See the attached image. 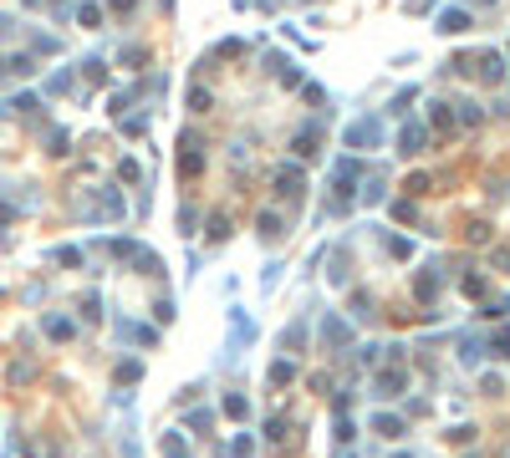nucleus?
Returning a JSON list of instances; mask_svg holds the SVG:
<instances>
[{
	"mask_svg": "<svg viewBox=\"0 0 510 458\" xmlns=\"http://www.w3.org/2000/svg\"><path fill=\"white\" fill-rule=\"evenodd\" d=\"M77 209L87 214V220H118V214H123V199H118L113 189H82Z\"/></svg>",
	"mask_w": 510,
	"mask_h": 458,
	"instance_id": "1",
	"label": "nucleus"
},
{
	"mask_svg": "<svg viewBox=\"0 0 510 458\" xmlns=\"http://www.w3.org/2000/svg\"><path fill=\"white\" fill-rule=\"evenodd\" d=\"M378 143H382V127H378L373 117H363V122L347 127V148H378Z\"/></svg>",
	"mask_w": 510,
	"mask_h": 458,
	"instance_id": "2",
	"label": "nucleus"
},
{
	"mask_svg": "<svg viewBox=\"0 0 510 458\" xmlns=\"http://www.w3.org/2000/svg\"><path fill=\"white\" fill-rule=\"evenodd\" d=\"M322 336H327L332 346H347V341H352V326H347L342 316H327V321H322Z\"/></svg>",
	"mask_w": 510,
	"mask_h": 458,
	"instance_id": "3",
	"label": "nucleus"
},
{
	"mask_svg": "<svg viewBox=\"0 0 510 458\" xmlns=\"http://www.w3.org/2000/svg\"><path fill=\"white\" fill-rule=\"evenodd\" d=\"M439 31H444V36L470 31V15H464V11H444V15H439Z\"/></svg>",
	"mask_w": 510,
	"mask_h": 458,
	"instance_id": "4",
	"label": "nucleus"
},
{
	"mask_svg": "<svg viewBox=\"0 0 510 458\" xmlns=\"http://www.w3.org/2000/svg\"><path fill=\"white\" fill-rule=\"evenodd\" d=\"M475 67H480V77H485V82H500V77H505V61H500L495 51H485V56L475 61Z\"/></svg>",
	"mask_w": 510,
	"mask_h": 458,
	"instance_id": "5",
	"label": "nucleus"
},
{
	"mask_svg": "<svg viewBox=\"0 0 510 458\" xmlns=\"http://www.w3.org/2000/svg\"><path fill=\"white\" fill-rule=\"evenodd\" d=\"M352 184H357V163H352V158H342V163H337V193L347 199V193H352Z\"/></svg>",
	"mask_w": 510,
	"mask_h": 458,
	"instance_id": "6",
	"label": "nucleus"
},
{
	"mask_svg": "<svg viewBox=\"0 0 510 458\" xmlns=\"http://www.w3.org/2000/svg\"><path fill=\"white\" fill-rule=\"evenodd\" d=\"M398 148H403V153H423V127L409 122V127H403V138H398Z\"/></svg>",
	"mask_w": 510,
	"mask_h": 458,
	"instance_id": "7",
	"label": "nucleus"
},
{
	"mask_svg": "<svg viewBox=\"0 0 510 458\" xmlns=\"http://www.w3.org/2000/svg\"><path fill=\"white\" fill-rule=\"evenodd\" d=\"M275 189L281 193H301V168H281L275 173Z\"/></svg>",
	"mask_w": 510,
	"mask_h": 458,
	"instance_id": "8",
	"label": "nucleus"
},
{
	"mask_svg": "<svg viewBox=\"0 0 510 458\" xmlns=\"http://www.w3.org/2000/svg\"><path fill=\"white\" fill-rule=\"evenodd\" d=\"M46 336H51V341H67V336H72V321H67V316H46Z\"/></svg>",
	"mask_w": 510,
	"mask_h": 458,
	"instance_id": "9",
	"label": "nucleus"
},
{
	"mask_svg": "<svg viewBox=\"0 0 510 458\" xmlns=\"http://www.w3.org/2000/svg\"><path fill=\"white\" fill-rule=\"evenodd\" d=\"M403 382H409L403 372H382V377H378V397H393V392H398Z\"/></svg>",
	"mask_w": 510,
	"mask_h": 458,
	"instance_id": "10",
	"label": "nucleus"
},
{
	"mask_svg": "<svg viewBox=\"0 0 510 458\" xmlns=\"http://www.w3.org/2000/svg\"><path fill=\"white\" fill-rule=\"evenodd\" d=\"M163 453H168V458H189V448H184L179 433H163Z\"/></svg>",
	"mask_w": 510,
	"mask_h": 458,
	"instance_id": "11",
	"label": "nucleus"
},
{
	"mask_svg": "<svg viewBox=\"0 0 510 458\" xmlns=\"http://www.w3.org/2000/svg\"><path fill=\"white\" fill-rule=\"evenodd\" d=\"M413 291H418V300H434V291H439V280H434V275H418V286H413Z\"/></svg>",
	"mask_w": 510,
	"mask_h": 458,
	"instance_id": "12",
	"label": "nucleus"
},
{
	"mask_svg": "<svg viewBox=\"0 0 510 458\" xmlns=\"http://www.w3.org/2000/svg\"><path fill=\"white\" fill-rule=\"evenodd\" d=\"M261 234H266V239H270V234H281V214H270V209H266V214H261Z\"/></svg>",
	"mask_w": 510,
	"mask_h": 458,
	"instance_id": "13",
	"label": "nucleus"
},
{
	"mask_svg": "<svg viewBox=\"0 0 510 458\" xmlns=\"http://www.w3.org/2000/svg\"><path fill=\"white\" fill-rule=\"evenodd\" d=\"M291 377H296L291 362H275V367H270V382H291Z\"/></svg>",
	"mask_w": 510,
	"mask_h": 458,
	"instance_id": "14",
	"label": "nucleus"
},
{
	"mask_svg": "<svg viewBox=\"0 0 510 458\" xmlns=\"http://www.w3.org/2000/svg\"><path fill=\"white\" fill-rule=\"evenodd\" d=\"M245 51V41H220V46H215V56H240Z\"/></svg>",
	"mask_w": 510,
	"mask_h": 458,
	"instance_id": "15",
	"label": "nucleus"
},
{
	"mask_svg": "<svg viewBox=\"0 0 510 458\" xmlns=\"http://www.w3.org/2000/svg\"><path fill=\"white\" fill-rule=\"evenodd\" d=\"M67 87H72V72H56V77L46 82V92H67Z\"/></svg>",
	"mask_w": 510,
	"mask_h": 458,
	"instance_id": "16",
	"label": "nucleus"
},
{
	"mask_svg": "<svg viewBox=\"0 0 510 458\" xmlns=\"http://www.w3.org/2000/svg\"><path fill=\"white\" fill-rule=\"evenodd\" d=\"M189 107H194V113H209V92H199V87H194V92H189Z\"/></svg>",
	"mask_w": 510,
	"mask_h": 458,
	"instance_id": "17",
	"label": "nucleus"
},
{
	"mask_svg": "<svg viewBox=\"0 0 510 458\" xmlns=\"http://www.w3.org/2000/svg\"><path fill=\"white\" fill-rule=\"evenodd\" d=\"M378 433H388V438H398V433H403V423H398V418H378Z\"/></svg>",
	"mask_w": 510,
	"mask_h": 458,
	"instance_id": "18",
	"label": "nucleus"
},
{
	"mask_svg": "<svg viewBox=\"0 0 510 458\" xmlns=\"http://www.w3.org/2000/svg\"><path fill=\"white\" fill-rule=\"evenodd\" d=\"M296 153H301V158H306V153H316V133H301V138H296Z\"/></svg>",
	"mask_w": 510,
	"mask_h": 458,
	"instance_id": "19",
	"label": "nucleus"
},
{
	"mask_svg": "<svg viewBox=\"0 0 510 458\" xmlns=\"http://www.w3.org/2000/svg\"><path fill=\"white\" fill-rule=\"evenodd\" d=\"M77 15H82V26H97V20H102V11H97V6H82Z\"/></svg>",
	"mask_w": 510,
	"mask_h": 458,
	"instance_id": "20",
	"label": "nucleus"
},
{
	"mask_svg": "<svg viewBox=\"0 0 510 458\" xmlns=\"http://www.w3.org/2000/svg\"><path fill=\"white\" fill-rule=\"evenodd\" d=\"M459 107H464L459 122H470V127H475V122H480V107H475V102H459Z\"/></svg>",
	"mask_w": 510,
	"mask_h": 458,
	"instance_id": "21",
	"label": "nucleus"
},
{
	"mask_svg": "<svg viewBox=\"0 0 510 458\" xmlns=\"http://www.w3.org/2000/svg\"><path fill=\"white\" fill-rule=\"evenodd\" d=\"M225 412L230 418H245V397H225Z\"/></svg>",
	"mask_w": 510,
	"mask_h": 458,
	"instance_id": "22",
	"label": "nucleus"
},
{
	"mask_svg": "<svg viewBox=\"0 0 510 458\" xmlns=\"http://www.w3.org/2000/svg\"><path fill=\"white\" fill-rule=\"evenodd\" d=\"M6 224H11V204H6V199H0V229H6Z\"/></svg>",
	"mask_w": 510,
	"mask_h": 458,
	"instance_id": "23",
	"label": "nucleus"
},
{
	"mask_svg": "<svg viewBox=\"0 0 510 458\" xmlns=\"http://www.w3.org/2000/svg\"><path fill=\"white\" fill-rule=\"evenodd\" d=\"M138 6V0H113V11H133Z\"/></svg>",
	"mask_w": 510,
	"mask_h": 458,
	"instance_id": "24",
	"label": "nucleus"
},
{
	"mask_svg": "<svg viewBox=\"0 0 510 458\" xmlns=\"http://www.w3.org/2000/svg\"><path fill=\"white\" fill-rule=\"evenodd\" d=\"M6 31H11V15H0V36H6Z\"/></svg>",
	"mask_w": 510,
	"mask_h": 458,
	"instance_id": "25",
	"label": "nucleus"
},
{
	"mask_svg": "<svg viewBox=\"0 0 510 458\" xmlns=\"http://www.w3.org/2000/svg\"><path fill=\"white\" fill-rule=\"evenodd\" d=\"M261 6H281V0H261Z\"/></svg>",
	"mask_w": 510,
	"mask_h": 458,
	"instance_id": "26",
	"label": "nucleus"
}]
</instances>
